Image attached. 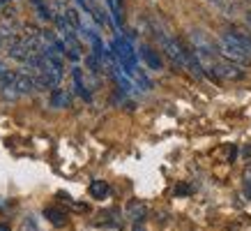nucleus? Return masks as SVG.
<instances>
[{"label": "nucleus", "mask_w": 251, "mask_h": 231, "mask_svg": "<svg viewBox=\"0 0 251 231\" xmlns=\"http://www.w3.org/2000/svg\"><path fill=\"white\" fill-rule=\"evenodd\" d=\"M214 44H217V54H219L221 58H226V60H230V62H237V65H242V67L244 65H251V56H247L240 46L233 44L224 32L219 35V39H217Z\"/></svg>", "instance_id": "f257e3e1"}, {"label": "nucleus", "mask_w": 251, "mask_h": 231, "mask_svg": "<svg viewBox=\"0 0 251 231\" xmlns=\"http://www.w3.org/2000/svg\"><path fill=\"white\" fill-rule=\"evenodd\" d=\"M207 69H210V74H214V77H219V79H226V81H242L244 79L242 65L230 62V60H226V58H221V60L214 58Z\"/></svg>", "instance_id": "f03ea898"}, {"label": "nucleus", "mask_w": 251, "mask_h": 231, "mask_svg": "<svg viewBox=\"0 0 251 231\" xmlns=\"http://www.w3.org/2000/svg\"><path fill=\"white\" fill-rule=\"evenodd\" d=\"M224 35L233 42V44H237L240 49H242L247 56H251V32H244V30H237V28H230V30H224Z\"/></svg>", "instance_id": "7ed1b4c3"}, {"label": "nucleus", "mask_w": 251, "mask_h": 231, "mask_svg": "<svg viewBox=\"0 0 251 231\" xmlns=\"http://www.w3.org/2000/svg\"><path fill=\"white\" fill-rule=\"evenodd\" d=\"M7 56L12 58V60L25 62L28 60V56H30V49L23 44V39H14V42H9V46H7Z\"/></svg>", "instance_id": "20e7f679"}, {"label": "nucleus", "mask_w": 251, "mask_h": 231, "mask_svg": "<svg viewBox=\"0 0 251 231\" xmlns=\"http://www.w3.org/2000/svg\"><path fill=\"white\" fill-rule=\"evenodd\" d=\"M14 86L16 90H19V95H30L37 86H35V77H30L28 72H19L14 79Z\"/></svg>", "instance_id": "39448f33"}, {"label": "nucleus", "mask_w": 251, "mask_h": 231, "mask_svg": "<svg viewBox=\"0 0 251 231\" xmlns=\"http://www.w3.org/2000/svg\"><path fill=\"white\" fill-rule=\"evenodd\" d=\"M145 217H148V206H145L143 201H129L127 203V220L131 222H143Z\"/></svg>", "instance_id": "423d86ee"}, {"label": "nucleus", "mask_w": 251, "mask_h": 231, "mask_svg": "<svg viewBox=\"0 0 251 231\" xmlns=\"http://www.w3.org/2000/svg\"><path fill=\"white\" fill-rule=\"evenodd\" d=\"M141 56H143L145 65H148L150 69H161V58H159V54H157V51H152L150 46H143V49H141Z\"/></svg>", "instance_id": "0eeeda50"}, {"label": "nucleus", "mask_w": 251, "mask_h": 231, "mask_svg": "<svg viewBox=\"0 0 251 231\" xmlns=\"http://www.w3.org/2000/svg\"><path fill=\"white\" fill-rule=\"evenodd\" d=\"M108 194V183L106 180H92L90 183V197L92 199H104Z\"/></svg>", "instance_id": "6e6552de"}, {"label": "nucleus", "mask_w": 251, "mask_h": 231, "mask_svg": "<svg viewBox=\"0 0 251 231\" xmlns=\"http://www.w3.org/2000/svg\"><path fill=\"white\" fill-rule=\"evenodd\" d=\"M69 104V95L65 90H60V88H53V95H51V107L55 109H62Z\"/></svg>", "instance_id": "1a4fd4ad"}, {"label": "nucleus", "mask_w": 251, "mask_h": 231, "mask_svg": "<svg viewBox=\"0 0 251 231\" xmlns=\"http://www.w3.org/2000/svg\"><path fill=\"white\" fill-rule=\"evenodd\" d=\"M46 217H49V222L51 224H55V227H65V222H67V220H65V213H60V210H51V208H49V210H46Z\"/></svg>", "instance_id": "9d476101"}, {"label": "nucleus", "mask_w": 251, "mask_h": 231, "mask_svg": "<svg viewBox=\"0 0 251 231\" xmlns=\"http://www.w3.org/2000/svg\"><path fill=\"white\" fill-rule=\"evenodd\" d=\"M242 187H244V194L251 199V164H247V169L242 173Z\"/></svg>", "instance_id": "9b49d317"}, {"label": "nucleus", "mask_w": 251, "mask_h": 231, "mask_svg": "<svg viewBox=\"0 0 251 231\" xmlns=\"http://www.w3.org/2000/svg\"><path fill=\"white\" fill-rule=\"evenodd\" d=\"M244 21L249 23V28H251V9H249V12H247V14H244Z\"/></svg>", "instance_id": "f8f14e48"}, {"label": "nucleus", "mask_w": 251, "mask_h": 231, "mask_svg": "<svg viewBox=\"0 0 251 231\" xmlns=\"http://www.w3.org/2000/svg\"><path fill=\"white\" fill-rule=\"evenodd\" d=\"M207 2H212V5H217V7H221V5H224V0H207Z\"/></svg>", "instance_id": "ddd939ff"}, {"label": "nucleus", "mask_w": 251, "mask_h": 231, "mask_svg": "<svg viewBox=\"0 0 251 231\" xmlns=\"http://www.w3.org/2000/svg\"><path fill=\"white\" fill-rule=\"evenodd\" d=\"M134 231H145V227L141 222H136V227H134Z\"/></svg>", "instance_id": "4468645a"}, {"label": "nucleus", "mask_w": 251, "mask_h": 231, "mask_svg": "<svg viewBox=\"0 0 251 231\" xmlns=\"http://www.w3.org/2000/svg\"><path fill=\"white\" fill-rule=\"evenodd\" d=\"M0 231H9V227L7 224H0Z\"/></svg>", "instance_id": "2eb2a0df"}, {"label": "nucleus", "mask_w": 251, "mask_h": 231, "mask_svg": "<svg viewBox=\"0 0 251 231\" xmlns=\"http://www.w3.org/2000/svg\"><path fill=\"white\" fill-rule=\"evenodd\" d=\"M5 2H9V0H0V7H2V5H5Z\"/></svg>", "instance_id": "dca6fc26"}, {"label": "nucleus", "mask_w": 251, "mask_h": 231, "mask_svg": "<svg viewBox=\"0 0 251 231\" xmlns=\"http://www.w3.org/2000/svg\"><path fill=\"white\" fill-rule=\"evenodd\" d=\"M2 44H5V39H2V37H0V49H2Z\"/></svg>", "instance_id": "f3484780"}]
</instances>
